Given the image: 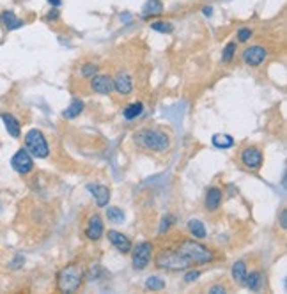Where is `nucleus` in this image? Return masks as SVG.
I'll return each instance as SVG.
<instances>
[{"mask_svg": "<svg viewBox=\"0 0 287 294\" xmlns=\"http://www.w3.org/2000/svg\"><path fill=\"white\" fill-rule=\"evenodd\" d=\"M84 268L78 263H71L64 266L57 273V291L59 292H77L84 282Z\"/></svg>", "mask_w": 287, "mask_h": 294, "instance_id": "f257e3e1", "label": "nucleus"}, {"mask_svg": "<svg viewBox=\"0 0 287 294\" xmlns=\"http://www.w3.org/2000/svg\"><path fill=\"white\" fill-rule=\"evenodd\" d=\"M177 252L183 253L192 264H209L214 259L213 250L197 239H183L177 245Z\"/></svg>", "mask_w": 287, "mask_h": 294, "instance_id": "f03ea898", "label": "nucleus"}, {"mask_svg": "<svg viewBox=\"0 0 287 294\" xmlns=\"http://www.w3.org/2000/svg\"><path fill=\"white\" fill-rule=\"evenodd\" d=\"M135 144L144 147L147 151H154V153H165L170 147V138L167 133L160 130H140L138 133H135Z\"/></svg>", "mask_w": 287, "mask_h": 294, "instance_id": "7ed1b4c3", "label": "nucleus"}, {"mask_svg": "<svg viewBox=\"0 0 287 294\" xmlns=\"http://www.w3.org/2000/svg\"><path fill=\"white\" fill-rule=\"evenodd\" d=\"M154 266L167 271H185L192 266V263L183 253H179L177 250L163 248L154 257Z\"/></svg>", "mask_w": 287, "mask_h": 294, "instance_id": "20e7f679", "label": "nucleus"}, {"mask_svg": "<svg viewBox=\"0 0 287 294\" xmlns=\"http://www.w3.org/2000/svg\"><path fill=\"white\" fill-rule=\"evenodd\" d=\"M25 149L32 154L34 158H46L50 154V145L46 142V137L43 135L41 130H28L25 133Z\"/></svg>", "mask_w": 287, "mask_h": 294, "instance_id": "39448f33", "label": "nucleus"}, {"mask_svg": "<svg viewBox=\"0 0 287 294\" xmlns=\"http://www.w3.org/2000/svg\"><path fill=\"white\" fill-rule=\"evenodd\" d=\"M131 264L133 270L144 271L151 264V257H153V243L151 241H142L138 243L135 248H131Z\"/></svg>", "mask_w": 287, "mask_h": 294, "instance_id": "423d86ee", "label": "nucleus"}, {"mask_svg": "<svg viewBox=\"0 0 287 294\" xmlns=\"http://www.w3.org/2000/svg\"><path fill=\"white\" fill-rule=\"evenodd\" d=\"M11 167H13L14 172H18V174H21V175L32 172V168H34L32 154L28 153L27 149H23V147L18 149L16 153H14V156L11 158Z\"/></svg>", "mask_w": 287, "mask_h": 294, "instance_id": "0eeeda50", "label": "nucleus"}, {"mask_svg": "<svg viewBox=\"0 0 287 294\" xmlns=\"http://www.w3.org/2000/svg\"><path fill=\"white\" fill-rule=\"evenodd\" d=\"M241 163L245 165L248 170H259L264 163V154L259 147L256 145H248L241 151Z\"/></svg>", "mask_w": 287, "mask_h": 294, "instance_id": "6e6552de", "label": "nucleus"}, {"mask_svg": "<svg viewBox=\"0 0 287 294\" xmlns=\"http://www.w3.org/2000/svg\"><path fill=\"white\" fill-rule=\"evenodd\" d=\"M241 59H243V62H245L246 66L259 67L261 64L268 59V50L264 48V46H261V45H252V46H248V48L243 50Z\"/></svg>", "mask_w": 287, "mask_h": 294, "instance_id": "1a4fd4ad", "label": "nucleus"}, {"mask_svg": "<svg viewBox=\"0 0 287 294\" xmlns=\"http://www.w3.org/2000/svg\"><path fill=\"white\" fill-rule=\"evenodd\" d=\"M84 234L89 241H99L105 234V227H103V220L99 214H91L85 224V229H84Z\"/></svg>", "mask_w": 287, "mask_h": 294, "instance_id": "9d476101", "label": "nucleus"}, {"mask_svg": "<svg viewBox=\"0 0 287 294\" xmlns=\"http://www.w3.org/2000/svg\"><path fill=\"white\" fill-rule=\"evenodd\" d=\"M91 89L96 94L109 96L114 91V78L109 75H94L91 78Z\"/></svg>", "mask_w": 287, "mask_h": 294, "instance_id": "9b49d317", "label": "nucleus"}, {"mask_svg": "<svg viewBox=\"0 0 287 294\" xmlns=\"http://www.w3.org/2000/svg\"><path fill=\"white\" fill-rule=\"evenodd\" d=\"M222 200H224V192L218 186H211L207 188L206 197H204V207H206L207 213H214V211L220 209Z\"/></svg>", "mask_w": 287, "mask_h": 294, "instance_id": "f8f14e48", "label": "nucleus"}, {"mask_svg": "<svg viewBox=\"0 0 287 294\" xmlns=\"http://www.w3.org/2000/svg\"><path fill=\"white\" fill-rule=\"evenodd\" d=\"M106 238H109V241L116 246L117 252H121V253H130L131 248H133L130 238H128L126 234H123V232H119V231H109Z\"/></svg>", "mask_w": 287, "mask_h": 294, "instance_id": "ddd939ff", "label": "nucleus"}, {"mask_svg": "<svg viewBox=\"0 0 287 294\" xmlns=\"http://www.w3.org/2000/svg\"><path fill=\"white\" fill-rule=\"evenodd\" d=\"M114 89L117 91V94L130 96L131 91H133V78L126 71H119L114 78Z\"/></svg>", "mask_w": 287, "mask_h": 294, "instance_id": "4468645a", "label": "nucleus"}, {"mask_svg": "<svg viewBox=\"0 0 287 294\" xmlns=\"http://www.w3.org/2000/svg\"><path fill=\"white\" fill-rule=\"evenodd\" d=\"M87 190L94 197V202L98 207H106L110 202V190L105 185H89Z\"/></svg>", "mask_w": 287, "mask_h": 294, "instance_id": "2eb2a0df", "label": "nucleus"}, {"mask_svg": "<svg viewBox=\"0 0 287 294\" xmlns=\"http://www.w3.org/2000/svg\"><path fill=\"white\" fill-rule=\"evenodd\" d=\"M0 119H2L4 126H6L7 133L11 135L13 138H20L21 137V126H20V121L13 116V114H0Z\"/></svg>", "mask_w": 287, "mask_h": 294, "instance_id": "dca6fc26", "label": "nucleus"}, {"mask_svg": "<svg viewBox=\"0 0 287 294\" xmlns=\"http://www.w3.org/2000/svg\"><path fill=\"white\" fill-rule=\"evenodd\" d=\"M0 23H2L7 30H16V28L23 27L25 21L20 20V18L14 14V11L7 9V11H2V13H0Z\"/></svg>", "mask_w": 287, "mask_h": 294, "instance_id": "f3484780", "label": "nucleus"}, {"mask_svg": "<svg viewBox=\"0 0 287 294\" xmlns=\"http://www.w3.org/2000/svg\"><path fill=\"white\" fill-rule=\"evenodd\" d=\"M246 273H248V270H246V263H245V261H236V263L232 264L231 275H232V280H234L236 284L245 285Z\"/></svg>", "mask_w": 287, "mask_h": 294, "instance_id": "a211bd4d", "label": "nucleus"}, {"mask_svg": "<svg viewBox=\"0 0 287 294\" xmlns=\"http://www.w3.org/2000/svg\"><path fill=\"white\" fill-rule=\"evenodd\" d=\"M161 13H163V2L161 0H147L146 6L142 7V18H146V20L158 16Z\"/></svg>", "mask_w": 287, "mask_h": 294, "instance_id": "6ab92c4d", "label": "nucleus"}, {"mask_svg": "<svg viewBox=\"0 0 287 294\" xmlns=\"http://www.w3.org/2000/svg\"><path fill=\"white\" fill-rule=\"evenodd\" d=\"M264 284V277L261 271H250V273H246V280H245V285L250 289V291H259L261 287H263Z\"/></svg>", "mask_w": 287, "mask_h": 294, "instance_id": "aec40b11", "label": "nucleus"}, {"mask_svg": "<svg viewBox=\"0 0 287 294\" xmlns=\"http://www.w3.org/2000/svg\"><path fill=\"white\" fill-rule=\"evenodd\" d=\"M188 232L195 239H204L206 238V234H207L204 224L200 220H197V218H190L188 220Z\"/></svg>", "mask_w": 287, "mask_h": 294, "instance_id": "412c9836", "label": "nucleus"}, {"mask_svg": "<svg viewBox=\"0 0 287 294\" xmlns=\"http://www.w3.org/2000/svg\"><path fill=\"white\" fill-rule=\"evenodd\" d=\"M142 114H144V103H140V101L130 103V105L123 110V116H124V119L126 121L137 119V117H140Z\"/></svg>", "mask_w": 287, "mask_h": 294, "instance_id": "4be33fe9", "label": "nucleus"}, {"mask_svg": "<svg viewBox=\"0 0 287 294\" xmlns=\"http://www.w3.org/2000/svg\"><path fill=\"white\" fill-rule=\"evenodd\" d=\"M82 112H84V101H82V99H73V101L69 103V106L62 112V117L64 119H75V117H78Z\"/></svg>", "mask_w": 287, "mask_h": 294, "instance_id": "5701e85b", "label": "nucleus"}, {"mask_svg": "<svg viewBox=\"0 0 287 294\" xmlns=\"http://www.w3.org/2000/svg\"><path fill=\"white\" fill-rule=\"evenodd\" d=\"M213 145L217 149H231L234 145V138L227 133H217L213 135Z\"/></svg>", "mask_w": 287, "mask_h": 294, "instance_id": "b1692460", "label": "nucleus"}, {"mask_svg": "<svg viewBox=\"0 0 287 294\" xmlns=\"http://www.w3.org/2000/svg\"><path fill=\"white\" fill-rule=\"evenodd\" d=\"M106 218H109V222H112V224H123L124 211L117 206H110V207H106Z\"/></svg>", "mask_w": 287, "mask_h": 294, "instance_id": "393cba45", "label": "nucleus"}, {"mask_svg": "<svg viewBox=\"0 0 287 294\" xmlns=\"http://www.w3.org/2000/svg\"><path fill=\"white\" fill-rule=\"evenodd\" d=\"M165 287H167V282H165L163 278H160V277H147L146 289H149V291H153V292H158V291H163Z\"/></svg>", "mask_w": 287, "mask_h": 294, "instance_id": "a878e982", "label": "nucleus"}, {"mask_svg": "<svg viewBox=\"0 0 287 294\" xmlns=\"http://www.w3.org/2000/svg\"><path fill=\"white\" fill-rule=\"evenodd\" d=\"M151 28L154 32H160V34H172L174 32V25L170 21H165V20H156L151 23Z\"/></svg>", "mask_w": 287, "mask_h": 294, "instance_id": "bb28decb", "label": "nucleus"}, {"mask_svg": "<svg viewBox=\"0 0 287 294\" xmlns=\"http://www.w3.org/2000/svg\"><path fill=\"white\" fill-rule=\"evenodd\" d=\"M236 50H238V43L236 41L227 43V45L224 46V50H222V62H225V64L231 62L236 55Z\"/></svg>", "mask_w": 287, "mask_h": 294, "instance_id": "cd10ccee", "label": "nucleus"}, {"mask_svg": "<svg viewBox=\"0 0 287 294\" xmlns=\"http://www.w3.org/2000/svg\"><path fill=\"white\" fill-rule=\"evenodd\" d=\"M98 71H99V66L96 62H85L84 66L80 67V75L84 78H89V80H91L94 75H98Z\"/></svg>", "mask_w": 287, "mask_h": 294, "instance_id": "c85d7f7f", "label": "nucleus"}, {"mask_svg": "<svg viewBox=\"0 0 287 294\" xmlns=\"http://www.w3.org/2000/svg\"><path fill=\"white\" fill-rule=\"evenodd\" d=\"M254 35V30L250 27H241L238 30V34H236V38H238V43H248L250 39H252Z\"/></svg>", "mask_w": 287, "mask_h": 294, "instance_id": "c756f323", "label": "nucleus"}, {"mask_svg": "<svg viewBox=\"0 0 287 294\" xmlns=\"http://www.w3.org/2000/svg\"><path fill=\"white\" fill-rule=\"evenodd\" d=\"M174 220L175 218L172 216V214H165L163 218H161V224H160V234H163V232H167L168 229L174 225Z\"/></svg>", "mask_w": 287, "mask_h": 294, "instance_id": "7c9ffc66", "label": "nucleus"}, {"mask_svg": "<svg viewBox=\"0 0 287 294\" xmlns=\"http://www.w3.org/2000/svg\"><path fill=\"white\" fill-rule=\"evenodd\" d=\"M60 18V13H59V9H57V7H52V9L48 11V13H46V16H45V21H57Z\"/></svg>", "mask_w": 287, "mask_h": 294, "instance_id": "2f4dec72", "label": "nucleus"}, {"mask_svg": "<svg viewBox=\"0 0 287 294\" xmlns=\"http://www.w3.org/2000/svg\"><path fill=\"white\" fill-rule=\"evenodd\" d=\"M199 277H200V271L199 270H192V271H188V273L185 275V282L186 284H192V282H195Z\"/></svg>", "mask_w": 287, "mask_h": 294, "instance_id": "473e14b6", "label": "nucleus"}, {"mask_svg": "<svg viewBox=\"0 0 287 294\" xmlns=\"http://www.w3.org/2000/svg\"><path fill=\"white\" fill-rule=\"evenodd\" d=\"M207 292L209 294H224V292H227V287H225L224 284H214L207 289Z\"/></svg>", "mask_w": 287, "mask_h": 294, "instance_id": "72a5a7b5", "label": "nucleus"}, {"mask_svg": "<svg viewBox=\"0 0 287 294\" xmlns=\"http://www.w3.org/2000/svg\"><path fill=\"white\" fill-rule=\"evenodd\" d=\"M280 227L282 229L287 227V209L285 207H282V211H280Z\"/></svg>", "mask_w": 287, "mask_h": 294, "instance_id": "f704fd0d", "label": "nucleus"}, {"mask_svg": "<svg viewBox=\"0 0 287 294\" xmlns=\"http://www.w3.org/2000/svg\"><path fill=\"white\" fill-rule=\"evenodd\" d=\"M21 264H23V257L16 255V259L11 263V268H13V270H16V268H21Z\"/></svg>", "mask_w": 287, "mask_h": 294, "instance_id": "c9c22d12", "label": "nucleus"}, {"mask_svg": "<svg viewBox=\"0 0 287 294\" xmlns=\"http://www.w3.org/2000/svg\"><path fill=\"white\" fill-rule=\"evenodd\" d=\"M202 13H204V16H211V14H213V7L211 6L202 7Z\"/></svg>", "mask_w": 287, "mask_h": 294, "instance_id": "e433bc0d", "label": "nucleus"}, {"mask_svg": "<svg viewBox=\"0 0 287 294\" xmlns=\"http://www.w3.org/2000/svg\"><path fill=\"white\" fill-rule=\"evenodd\" d=\"M48 4L52 7H60V4H62V0H48Z\"/></svg>", "mask_w": 287, "mask_h": 294, "instance_id": "4c0bfd02", "label": "nucleus"}, {"mask_svg": "<svg viewBox=\"0 0 287 294\" xmlns=\"http://www.w3.org/2000/svg\"><path fill=\"white\" fill-rule=\"evenodd\" d=\"M0 207H2V202H0Z\"/></svg>", "mask_w": 287, "mask_h": 294, "instance_id": "58836bf2", "label": "nucleus"}]
</instances>
